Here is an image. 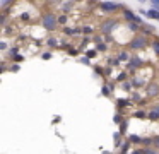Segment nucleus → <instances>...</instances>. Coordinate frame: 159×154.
I'll use <instances>...</instances> for the list:
<instances>
[{
	"instance_id": "1",
	"label": "nucleus",
	"mask_w": 159,
	"mask_h": 154,
	"mask_svg": "<svg viewBox=\"0 0 159 154\" xmlns=\"http://www.w3.org/2000/svg\"><path fill=\"white\" fill-rule=\"evenodd\" d=\"M41 24H43L45 29L53 31V29H57V26H58V19H57L53 14H45V16L41 17Z\"/></svg>"
},
{
	"instance_id": "2",
	"label": "nucleus",
	"mask_w": 159,
	"mask_h": 154,
	"mask_svg": "<svg viewBox=\"0 0 159 154\" xmlns=\"http://www.w3.org/2000/svg\"><path fill=\"white\" fill-rule=\"evenodd\" d=\"M145 46H147V38L144 34H137L130 41V48H134V50H140V48H145Z\"/></svg>"
},
{
	"instance_id": "3",
	"label": "nucleus",
	"mask_w": 159,
	"mask_h": 154,
	"mask_svg": "<svg viewBox=\"0 0 159 154\" xmlns=\"http://www.w3.org/2000/svg\"><path fill=\"white\" fill-rule=\"evenodd\" d=\"M145 91H147L149 98H157L159 96V84L157 82H149L147 87H145Z\"/></svg>"
},
{
	"instance_id": "4",
	"label": "nucleus",
	"mask_w": 159,
	"mask_h": 154,
	"mask_svg": "<svg viewBox=\"0 0 159 154\" xmlns=\"http://www.w3.org/2000/svg\"><path fill=\"white\" fill-rule=\"evenodd\" d=\"M123 17H125L127 21H130V22H139V24H142L140 17H139V16H135V14L132 12L130 9H127V7H123Z\"/></svg>"
},
{
	"instance_id": "5",
	"label": "nucleus",
	"mask_w": 159,
	"mask_h": 154,
	"mask_svg": "<svg viewBox=\"0 0 159 154\" xmlns=\"http://www.w3.org/2000/svg\"><path fill=\"white\" fill-rule=\"evenodd\" d=\"M147 118L152 122H157L159 120V105H152L147 111Z\"/></svg>"
},
{
	"instance_id": "6",
	"label": "nucleus",
	"mask_w": 159,
	"mask_h": 154,
	"mask_svg": "<svg viewBox=\"0 0 159 154\" xmlns=\"http://www.w3.org/2000/svg\"><path fill=\"white\" fill-rule=\"evenodd\" d=\"M115 26H116V21L115 19H110V21H104L103 24H101V31H103V33H111V31L115 29Z\"/></svg>"
},
{
	"instance_id": "7",
	"label": "nucleus",
	"mask_w": 159,
	"mask_h": 154,
	"mask_svg": "<svg viewBox=\"0 0 159 154\" xmlns=\"http://www.w3.org/2000/svg\"><path fill=\"white\" fill-rule=\"evenodd\" d=\"M101 9L108 10V12H115V10L120 9V5H118V3H115V2H103V3H101Z\"/></svg>"
},
{
	"instance_id": "8",
	"label": "nucleus",
	"mask_w": 159,
	"mask_h": 154,
	"mask_svg": "<svg viewBox=\"0 0 159 154\" xmlns=\"http://www.w3.org/2000/svg\"><path fill=\"white\" fill-rule=\"evenodd\" d=\"M140 14H144L145 17H149V19H156V21H159V10H156V9H149L147 12L145 10H140Z\"/></svg>"
},
{
	"instance_id": "9",
	"label": "nucleus",
	"mask_w": 159,
	"mask_h": 154,
	"mask_svg": "<svg viewBox=\"0 0 159 154\" xmlns=\"http://www.w3.org/2000/svg\"><path fill=\"white\" fill-rule=\"evenodd\" d=\"M139 65H140V60H139V58H132V62H130V68H132V70H134L135 67H139Z\"/></svg>"
},
{
	"instance_id": "10",
	"label": "nucleus",
	"mask_w": 159,
	"mask_h": 154,
	"mask_svg": "<svg viewBox=\"0 0 159 154\" xmlns=\"http://www.w3.org/2000/svg\"><path fill=\"white\" fill-rule=\"evenodd\" d=\"M128 140H130V142H134V144H135V142L139 144V142H142V137H139V135H130V139H128Z\"/></svg>"
},
{
	"instance_id": "11",
	"label": "nucleus",
	"mask_w": 159,
	"mask_h": 154,
	"mask_svg": "<svg viewBox=\"0 0 159 154\" xmlns=\"http://www.w3.org/2000/svg\"><path fill=\"white\" fill-rule=\"evenodd\" d=\"M118 60H120V62L128 60V53H127V51H121V53H120V57H118Z\"/></svg>"
},
{
	"instance_id": "12",
	"label": "nucleus",
	"mask_w": 159,
	"mask_h": 154,
	"mask_svg": "<svg viewBox=\"0 0 159 154\" xmlns=\"http://www.w3.org/2000/svg\"><path fill=\"white\" fill-rule=\"evenodd\" d=\"M86 55H87V58H94V57L98 55V50H89Z\"/></svg>"
},
{
	"instance_id": "13",
	"label": "nucleus",
	"mask_w": 159,
	"mask_h": 154,
	"mask_svg": "<svg viewBox=\"0 0 159 154\" xmlns=\"http://www.w3.org/2000/svg\"><path fill=\"white\" fill-rule=\"evenodd\" d=\"M152 46H154V50H156V53L159 55V40H156V41H152Z\"/></svg>"
},
{
	"instance_id": "14",
	"label": "nucleus",
	"mask_w": 159,
	"mask_h": 154,
	"mask_svg": "<svg viewBox=\"0 0 159 154\" xmlns=\"http://www.w3.org/2000/svg\"><path fill=\"white\" fill-rule=\"evenodd\" d=\"M128 146H130V140H128V142H125V146L121 147V154H127V149H128Z\"/></svg>"
},
{
	"instance_id": "15",
	"label": "nucleus",
	"mask_w": 159,
	"mask_h": 154,
	"mask_svg": "<svg viewBox=\"0 0 159 154\" xmlns=\"http://www.w3.org/2000/svg\"><path fill=\"white\" fill-rule=\"evenodd\" d=\"M152 139H154V144H152V146H154V147H157V149H159V135L152 137Z\"/></svg>"
},
{
	"instance_id": "16",
	"label": "nucleus",
	"mask_w": 159,
	"mask_h": 154,
	"mask_svg": "<svg viewBox=\"0 0 159 154\" xmlns=\"http://www.w3.org/2000/svg\"><path fill=\"white\" fill-rule=\"evenodd\" d=\"M48 44H50V46H57V40H55V38H50Z\"/></svg>"
},
{
	"instance_id": "17",
	"label": "nucleus",
	"mask_w": 159,
	"mask_h": 154,
	"mask_svg": "<svg viewBox=\"0 0 159 154\" xmlns=\"http://www.w3.org/2000/svg\"><path fill=\"white\" fill-rule=\"evenodd\" d=\"M135 116H139V118H144V116H147V113H145V111H137V113H135Z\"/></svg>"
},
{
	"instance_id": "18",
	"label": "nucleus",
	"mask_w": 159,
	"mask_h": 154,
	"mask_svg": "<svg viewBox=\"0 0 159 154\" xmlns=\"http://www.w3.org/2000/svg\"><path fill=\"white\" fill-rule=\"evenodd\" d=\"M82 33H86V34H89V33H93V29H91L89 26H84L82 27Z\"/></svg>"
},
{
	"instance_id": "19",
	"label": "nucleus",
	"mask_w": 159,
	"mask_h": 154,
	"mask_svg": "<svg viewBox=\"0 0 159 154\" xmlns=\"http://www.w3.org/2000/svg\"><path fill=\"white\" fill-rule=\"evenodd\" d=\"M58 22H60V24L67 22V16H60V17H58Z\"/></svg>"
},
{
	"instance_id": "20",
	"label": "nucleus",
	"mask_w": 159,
	"mask_h": 154,
	"mask_svg": "<svg viewBox=\"0 0 159 154\" xmlns=\"http://www.w3.org/2000/svg\"><path fill=\"white\" fill-rule=\"evenodd\" d=\"M11 2H12V0H2V7H7Z\"/></svg>"
},
{
	"instance_id": "21",
	"label": "nucleus",
	"mask_w": 159,
	"mask_h": 154,
	"mask_svg": "<svg viewBox=\"0 0 159 154\" xmlns=\"http://www.w3.org/2000/svg\"><path fill=\"white\" fill-rule=\"evenodd\" d=\"M108 92H110V89H108V86H104V87H103V94L108 96Z\"/></svg>"
},
{
	"instance_id": "22",
	"label": "nucleus",
	"mask_w": 159,
	"mask_h": 154,
	"mask_svg": "<svg viewBox=\"0 0 159 154\" xmlns=\"http://www.w3.org/2000/svg\"><path fill=\"white\" fill-rule=\"evenodd\" d=\"M144 154H157V152H154V151H151V149H144Z\"/></svg>"
},
{
	"instance_id": "23",
	"label": "nucleus",
	"mask_w": 159,
	"mask_h": 154,
	"mask_svg": "<svg viewBox=\"0 0 159 154\" xmlns=\"http://www.w3.org/2000/svg\"><path fill=\"white\" fill-rule=\"evenodd\" d=\"M43 58H45V60H48V58H52V55H50V53H43Z\"/></svg>"
},
{
	"instance_id": "24",
	"label": "nucleus",
	"mask_w": 159,
	"mask_h": 154,
	"mask_svg": "<svg viewBox=\"0 0 159 154\" xmlns=\"http://www.w3.org/2000/svg\"><path fill=\"white\" fill-rule=\"evenodd\" d=\"M98 48H99V50H106V44H101L99 43V44H98Z\"/></svg>"
},
{
	"instance_id": "25",
	"label": "nucleus",
	"mask_w": 159,
	"mask_h": 154,
	"mask_svg": "<svg viewBox=\"0 0 159 154\" xmlns=\"http://www.w3.org/2000/svg\"><path fill=\"white\" fill-rule=\"evenodd\" d=\"M115 122H116V123H120V122H121V118H120V115H116V116H115Z\"/></svg>"
},
{
	"instance_id": "26",
	"label": "nucleus",
	"mask_w": 159,
	"mask_h": 154,
	"mask_svg": "<svg viewBox=\"0 0 159 154\" xmlns=\"http://www.w3.org/2000/svg\"><path fill=\"white\" fill-rule=\"evenodd\" d=\"M132 154H144V149H140V151H134Z\"/></svg>"
}]
</instances>
